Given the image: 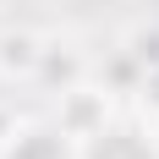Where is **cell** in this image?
Returning <instances> with one entry per match:
<instances>
[{"instance_id": "cell-1", "label": "cell", "mask_w": 159, "mask_h": 159, "mask_svg": "<svg viewBox=\"0 0 159 159\" xmlns=\"http://www.w3.org/2000/svg\"><path fill=\"white\" fill-rule=\"evenodd\" d=\"M82 159H159V148L137 126H99L82 148Z\"/></svg>"}, {"instance_id": "cell-2", "label": "cell", "mask_w": 159, "mask_h": 159, "mask_svg": "<svg viewBox=\"0 0 159 159\" xmlns=\"http://www.w3.org/2000/svg\"><path fill=\"white\" fill-rule=\"evenodd\" d=\"M6 159H71V143L55 126H28L6 143Z\"/></svg>"}, {"instance_id": "cell-3", "label": "cell", "mask_w": 159, "mask_h": 159, "mask_svg": "<svg viewBox=\"0 0 159 159\" xmlns=\"http://www.w3.org/2000/svg\"><path fill=\"white\" fill-rule=\"evenodd\" d=\"M104 126V99L88 93V88H77V93H66V110H61V132L66 137H93V132Z\"/></svg>"}, {"instance_id": "cell-4", "label": "cell", "mask_w": 159, "mask_h": 159, "mask_svg": "<svg viewBox=\"0 0 159 159\" xmlns=\"http://www.w3.org/2000/svg\"><path fill=\"white\" fill-rule=\"evenodd\" d=\"M44 61V49H39V39H33V33H6V39H0V66H6V71H33V66Z\"/></svg>"}]
</instances>
